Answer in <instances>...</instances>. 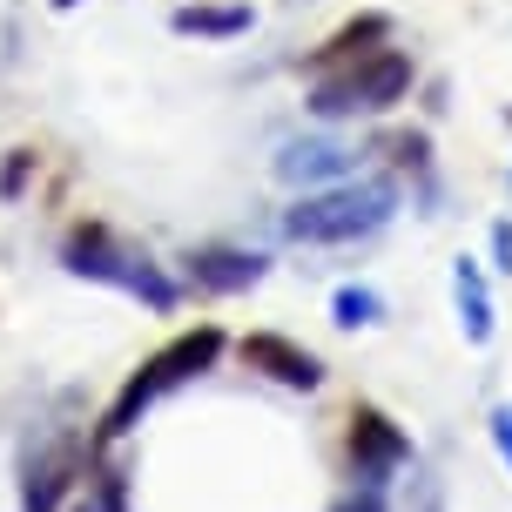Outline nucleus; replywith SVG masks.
<instances>
[{
  "mask_svg": "<svg viewBox=\"0 0 512 512\" xmlns=\"http://www.w3.org/2000/svg\"><path fill=\"white\" fill-rule=\"evenodd\" d=\"M250 7H243V0H236V7H203V0H196V7H176V14H169V27H176V34H203V41H236V34H250Z\"/></svg>",
  "mask_w": 512,
  "mask_h": 512,
  "instance_id": "obj_12",
  "label": "nucleus"
},
{
  "mask_svg": "<svg viewBox=\"0 0 512 512\" xmlns=\"http://www.w3.org/2000/svg\"><path fill=\"white\" fill-rule=\"evenodd\" d=\"M391 216H398V182L391 176H351V182H331V189H304L297 203L283 209V236L331 250V243L378 236Z\"/></svg>",
  "mask_w": 512,
  "mask_h": 512,
  "instance_id": "obj_1",
  "label": "nucleus"
},
{
  "mask_svg": "<svg viewBox=\"0 0 512 512\" xmlns=\"http://www.w3.org/2000/svg\"><path fill=\"white\" fill-rule=\"evenodd\" d=\"M492 445H499V459L512 465V405H499V411H492Z\"/></svg>",
  "mask_w": 512,
  "mask_h": 512,
  "instance_id": "obj_17",
  "label": "nucleus"
},
{
  "mask_svg": "<svg viewBox=\"0 0 512 512\" xmlns=\"http://www.w3.org/2000/svg\"><path fill=\"white\" fill-rule=\"evenodd\" d=\"M48 7H54V14H75V7H81V0H48Z\"/></svg>",
  "mask_w": 512,
  "mask_h": 512,
  "instance_id": "obj_19",
  "label": "nucleus"
},
{
  "mask_svg": "<svg viewBox=\"0 0 512 512\" xmlns=\"http://www.w3.org/2000/svg\"><path fill=\"white\" fill-rule=\"evenodd\" d=\"M189 277L203 290H216V297H236V290H256L270 277V256L236 250V243H203V250H189Z\"/></svg>",
  "mask_w": 512,
  "mask_h": 512,
  "instance_id": "obj_8",
  "label": "nucleus"
},
{
  "mask_svg": "<svg viewBox=\"0 0 512 512\" xmlns=\"http://www.w3.org/2000/svg\"><path fill=\"white\" fill-rule=\"evenodd\" d=\"M384 149H391V162L398 169H425V155H432V142L411 128V135H384Z\"/></svg>",
  "mask_w": 512,
  "mask_h": 512,
  "instance_id": "obj_14",
  "label": "nucleus"
},
{
  "mask_svg": "<svg viewBox=\"0 0 512 512\" xmlns=\"http://www.w3.org/2000/svg\"><path fill=\"white\" fill-rule=\"evenodd\" d=\"M331 324H344V331H371V324H384V297L371 290V283H344L331 297Z\"/></svg>",
  "mask_w": 512,
  "mask_h": 512,
  "instance_id": "obj_13",
  "label": "nucleus"
},
{
  "mask_svg": "<svg viewBox=\"0 0 512 512\" xmlns=\"http://www.w3.org/2000/svg\"><path fill=\"white\" fill-rule=\"evenodd\" d=\"M331 512H384V492L378 486H358V492H344Z\"/></svg>",
  "mask_w": 512,
  "mask_h": 512,
  "instance_id": "obj_16",
  "label": "nucleus"
},
{
  "mask_svg": "<svg viewBox=\"0 0 512 512\" xmlns=\"http://www.w3.org/2000/svg\"><path fill=\"white\" fill-rule=\"evenodd\" d=\"M411 95V54L405 48H371L358 61H344L310 88V108L324 122H351V115H391Z\"/></svg>",
  "mask_w": 512,
  "mask_h": 512,
  "instance_id": "obj_3",
  "label": "nucleus"
},
{
  "mask_svg": "<svg viewBox=\"0 0 512 512\" xmlns=\"http://www.w3.org/2000/svg\"><path fill=\"white\" fill-rule=\"evenodd\" d=\"M243 364L263 371V378H277V384H290V391H317V384H324L317 351H304V344H290V337H277V331L243 337Z\"/></svg>",
  "mask_w": 512,
  "mask_h": 512,
  "instance_id": "obj_7",
  "label": "nucleus"
},
{
  "mask_svg": "<svg viewBox=\"0 0 512 512\" xmlns=\"http://www.w3.org/2000/svg\"><path fill=\"white\" fill-rule=\"evenodd\" d=\"M492 256H499V270L512 277V223H499V230H492Z\"/></svg>",
  "mask_w": 512,
  "mask_h": 512,
  "instance_id": "obj_18",
  "label": "nucleus"
},
{
  "mask_svg": "<svg viewBox=\"0 0 512 512\" xmlns=\"http://www.w3.org/2000/svg\"><path fill=\"white\" fill-rule=\"evenodd\" d=\"M61 263H68V277L108 283V290H122V297H135V304L162 310V317L176 310V283L162 277L142 250H128L115 230H102V223H75L68 243H61Z\"/></svg>",
  "mask_w": 512,
  "mask_h": 512,
  "instance_id": "obj_2",
  "label": "nucleus"
},
{
  "mask_svg": "<svg viewBox=\"0 0 512 512\" xmlns=\"http://www.w3.org/2000/svg\"><path fill=\"white\" fill-rule=\"evenodd\" d=\"M405 459H411V438L398 432L378 405H358V411H351V465H358L364 486H384V479H391Z\"/></svg>",
  "mask_w": 512,
  "mask_h": 512,
  "instance_id": "obj_6",
  "label": "nucleus"
},
{
  "mask_svg": "<svg viewBox=\"0 0 512 512\" xmlns=\"http://www.w3.org/2000/svg\"><path fill=\"white\" fill-rule=\"evenodd\" d=\"M27 169H34V149H14V155H7V169H0V196H21Z\"/></svg>",
  "mask_w": 512,
  "mask_h": 512,
  "instance_id": "obj_15",
  "label": "nucleus"
},
{
  "mask_svg": "<svg viewBox=\"0 0 512 512\" xmlns=\"http://www.w3.org/2000/svg\"><path fill=\"white\" fill-rule=\"evenodd\" d=\"M270 169H277V182H290V189H331V182L358 176V149H344L331 135H290Z\"/></svg>",
  "mask_w": 512,
  "mask_h": 512,
  "instance_id": "obj_5",
  "label": "nucleus"
},
{
  "mask_svg": "<svg viewBox=\"0 0 512 512\" xmlns=\"http://www.w3.org/2000/svg\"><path fill=\"white\" fill-rule=\"evenodd\" d=\"M384 41H391V21H384V14H364V21L337 27L331 41L317 48V75H331V68H344V61H358V54L384 48Z\"/></svg>",
  "mask_w": 512,
  "mask_h": 512,
  "instance_id": "obj_11",
  "label": "nucleus"
},
{
  "mask_svg": "<svg viewBox=\"0 0 512 512\" xmlns=\"http://www.w3.org/2000/svg\"><path fill=\"white\" fill-rule=\"evenodd\" d=\"M216 358H223V331H216V324H196V331H182L176 344H162V351L122 384V398H115V411H108L102 438H122L155 398H169V391H182V384H196L203 371H216Z\"/></svg>",
  "mask_w": 512,
  "mask_h": 512,
  "instance_id": "obj_4",
  "label": "nucleus"
},
{
  "mask_svg": "<svg viewBox=\"0 0 512 512\" xmlns=\"http://www.w3.org/2000/svg\"><path fill=\"white\" fill-rule=\"evenodd\" d=\"M452 297H459L465 344H492V290H486L479 256H459V263H452Z\"/></svg>",
  "mask_w": 512,
  "mask_h": 512,
  "instance_id": "obj_10",
  "label": "nucleus"
},
{
  "mask_svg": "<svg viewBox=\"0 0 512 512\" xmlns=\"http://www.w3.org/2000/svg\"><path fill=\"white\" fill-rule=\"evenodd\" d=\"M75 438H61L54 452H41V459L27 465V479H21V512H54L61 499H68V486H75Z\"/></svg>",
  "mask_w": 512,
  "mask_h": 512,
  "instance_id": "obj_9",
  "label": "nucleus"
}]
</instances>
